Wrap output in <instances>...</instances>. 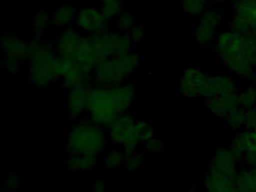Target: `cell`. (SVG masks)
Segmentation results:
<instances>
[{
  "label": "cell",
  "mask_w": 256,
  "mask_h": 192,
  "mask_svg": "<svg viewBox=\"0 0 256 192\" xmlns=\"http://www.w3.org/2000/svg\"><path fill=\"white\" fill-rule=\"evenodd\" d=\"M214 46L220 61L232 75L246 80L256 79V36L228 28L217 36Z\"/></svg>",
  "instance_id": "obj_1"
},
{
  "label": "cell",
  "mask_w": 256,
  "mask_h": 192,
  "mask_svg": "<svg viewBox=\"0 0 256 192\" xmlns=\"http://www.w3.org/2000/svg\"><path fill=\"white\" fill-rule=\"evenodd\" d=\"M134 98L132 84L106 86L94 84L88 92L86 112L89 120L104 128H109L115 120L128 112Z\"/></svg>",
  "instance_id": "obj_2"
},
{
  "label": "cell",
  "mask_w": 256,
  "mask_h": 192,
  "mask_svg": "<svg viewBox=\"0 0 256 192\" xmlns=\"http://www.w3.org/2000/svg\"><path fill=\"white\" fill-rule=\"evenodd\" d=\"M28 79L37 88H44L58 80L60 76V57L54 46V42L34 38L28 42Z\"/></svg>",
  "instance_id": "obj_3"
},
{
  "label": "cell",
  "mask_w": 256,
  "mask_h": 192,
  "mask_svg": "<svg viewBox=\"0 0 256 192\" xmlns=\"http://www.w3.org/2000/svg\"><path fill=\"white\" fill-rule=\"evenodd\" d=\"M106 142L107 135L104 128L90 120H79L68 133L66 152L68 154L98 156L104 150Z\"/></svg>",
  "instance_id": "obj_4"
},
{
  "label": "cell",
  "mask_w": 256,
  "mask_h": 192,
  "mask_svg": "<svg viewBox=\"0 0 256 192\" xmlns=\"http://www.w3.org/2000/svg\"><path fill=\"white\" fill-rule=\"evenodd\" d=\"M139 62L138 54L131 52L102 60L94 68V82L106 86L120 85L137 68Z\"/></svg>",
  "instance_id": "obj_5"
},
{
  "label": "cell",
  "mask_w": 256,
  "mask_h": 192,
  "mask_svg": "<svg viewBox=\"0 0 256 192\" xmlns=\"http://www.w3.org/2000/svg\"><path fill=\"white\" fill-rule=\"evenodd\" d=\"M89 36L100 62L130 52L132 40L128 33L108 30Z\"/></svg>",
  "instance_id": "obj_6"
},
{
  "label": "cell",
  "mask_w": 256,
  "mask_h": 192,
  "mask_svg": "<svg viewBox=\"0 0 256 192\" xmlns=\"http://www.w3.org/2000/svg\"><path fill=\"white\" fill-rule=\"evenodd\" d=\"M223 19L224 14L220 8L206 9L198 20L194 33L196 42L200 46H206L215 42Z\"/></svg>",
  "instance_id": "obj_7"
},
{
  "label": "cell",
  "mask_w": 256,
  "mask_h": 192,
  "mask_svg": "<svg viewBox=\"0 0 256 192\" xmlns=\"http://www.w3.org/2000/svg\"><path fill=\"white\" fill-rule=\"evenodd\" d=\"M230 28L242 34L251 33L256 24V0H233Z\"/></svg>",
  "instance_id": "obj_8"
},
{
  "label": "cell",
  "mask_w": 256,
  "mask_h": 192,
  "mask_svg": "<svg viewBox=\"0 0 256 192\" xmlns=\"http://www.w3.org/2000/svg\"><path fill=\"white\" fill-rule=\"evenodd\" d=\"M109 22L110 20L104 16L101 10L92 6H86L78 12L74 24L79 31L91 36L108 30Z\"/></svg>",
  "instance_id": "obj_9"
},
{
  "label": "cell",
  "mask_w": 256,
  "mask_h": 192,
  "mask_svg": "<svg viewBox=\"0 0 256 192\" xmlns=\"http://www.w3.org/2000/svg\"><path fill=\"white\" fill-rule=\"evenodd\" d=\"M60 66L62 85L66 90L70 91L80 86L94 85V79L86 76L82 66L76 60L60 58Z\"/></svg>",
  "instance_id": "obj_10"
},
{
  "label": "cell",
  "mask_w": 256,
  "mask_h": 192,
  "mask_svg": "<svg viewBox=\"0 0 256 192\" xmlns=\"http://www.w3.org/2000/svg\"><path fill=\"white\" fill-rule=\"evenodd\" d=\"M4 54V61L23 64L29 56V44L14 32L10 31L4 34L0 40Z\"/></svg>",
  "instance_id": "obj_11"
},
{
  "label": "cell",
  "mask_w": 256,
  "mask_h": 192,
  "mask_svg": "<svg viewBox=\"0 0 256 192\" xmlns=\"http://www.w3.org/2000/svg\"><path fill=\"white\" fill-rule=\"evenodd\" d=\"M208 75L200 69L187 68L184 70L178 82L179 92L187 98L194 99L202 96V90Z\"/></svg>",
  "instance_id": "obj_12"
},
{
  "label": "cell",
  "mask_w": 256,
  "mask_h": 192,
  "mask_svg": "<svg viewBox=\"0 0 256 192\" xmlns=\"http://www.w3.org/2000/svg\"><path fill=\"white\" fill-rule=\"evenodd\" d=\"M230 93H238L236 80L229 75L212 74L208 75L202 90V96L208 99Z\"/></svg>",
  "instance_id": "obj_13"
},
{
  "label": "cell",
  "mask_w": 256,
  "mask_h": 192,
  "mask_svg": "<svg viewBox=\"0 0 256 192\" xmlns=\"http://www.w3.org/2000/svg\"><path fill=\"white\" fill-rule=\"evenodd\" d=\"M82 34L76 27L64 28L54 42L55 51L60 58L74 60Z\"/></svg>",
  "instance_id": "obj_14"
},
{
  "label": "cell",
  "mask_w": 256,
  "mask_h": 192,
  "mask_svg": "<svg viewBox=\"0 0 256 192\" xmlns=\"http://www.w3.org/2000/svg\"><path fill=\"white\" fill-rule=\"evenodd\" d=\"M239 164L232 154L228 148L218 147L212 154L210 163L209 169L220 172L235 180Z\"/></svg>",
  "instance_id": "obj_15"
},
{
  "label": "cell",
  "mask_w": 256,
  "mask_h": 192,
  "mask_svg": "<svg viewBox=\"0 0 256 192\" xmlns=\"http://www.w3.org/2000/svg\"><path fill=\"white\" fill-rule=\"evenodd\" d=\"M74 60L82 66L86 76L94 79L92 72H94V68L100 62V58L92 46L88 34L82 36L76 52Z\"/></svg>",
  "instance_id": "obj_16"
},
{
  "label": "cell",
  "mask_w": 256,
  "mask_h": 192,
  "mask_svg": "<svg viewBox=\"0 0 256 192\" xmlns=\"http://www.w3.org/2000/svg\"><path fill=\"white\" fill-rule=\"evenodd\" d=\"M205 105L212 115L224 120L232 111L240 106L238 93H230L205 99Z\"/></svg>",
  "instance_id": "obj_17"
},
{
  "label": "cell",
  "mask_w": 256,
  "mask_h": 192,
  "mask_svg": "<svg viewBox=\"0 0 256 192\" xmlns=\"http://www.w3.org/2000/svg\"><path fill=\"white\" fill-rule=\"evenodd\" d=\"M91 86H80L72 88L68 94V114L70 120L77 121L86 111L88 92Z\"/></svg>",
  "instance_id": "obj_18"
},
{
  "label": "cell",
  "mask_w": 256,
  "mask_h": 192,
  "mask_svg": "<svg viewBox=\"0 0 256 192\" xmlns=\"http://www.w3.org/2000/svg\"><path fill=\"white\" fill-rule=\"evenodd\" d=\"M206 192H236L234 180L212 170H208L204 178Z\"/></svg>",
  "instance_id": "obj_19"
},
{
  "label": "cell",
  "mask_w": 256,
  "mask_h": 192,
  "mask_svg": "<svg viewBox=\"0 0 256 192\" xmlns=\"http://www.w3.org/2000/svg\"><path fill=\"white\" fill-rule=\"evenodd\" d=\"M136 123V120L132 114L130 112H126L120 116L108 128V136L110 140L114 144L122 145L127 132Z\"/></svg>",
  "instance_id": "obj_20"
},
{
  "label": "cell",
  "mask_w": 256,
  "mask_h": 192,
  "mask_svg": "<svg viewBox=\"0 0 256 192\" xmlns=\"http://www.w3.org/2000/svg\"><path fill=\"white\" fill-rule=\"evenodd\" d=\"M251 141V130L244 128L238 130L232 138L228 148L240 164H242L244 156Z\"/></svg>",
  "instance_id": "obj_21"
},
{
  "label": "cell",
  "mask_w": 256,
  "mask_h": 192,
  "mask_svg": "<svg viewBox=\"0 0 256 192\" xmlns=\"http://www.w3.org/2000/svg\"><path fill=\"white\" fill-rule=\"evenodd\" d=\"M78 10L76 8L70 4H62L60 6L52 16V25L60 28H67L71 26L72 24L76 20Z\"/></svg>",
  "instance_id": "obj_22"
},
{
  "label": "cell",
  "mask_w": 256,
  "mask_h": 192,
  "mask_svg": "<svg viewBox=\"0 0 256 192\" xmlns=\"http://www.w3.org/2000/svg\"><path fill=\"white\" fill-rule=\"evenodd\" d=\"M97 156L70 154L66 158V165L72 171H89L96 164Z\"/></svg>",
  "instance_id": "obj_23"
},
{
  "label": "cell",
  "mask_w": 256,
  "mask_h": 192,
  "mask_svg": "<svg viewBox=\"0 0 256 192\" xmlns=\"http://www.w3.org/2000/svg\"><path fill=\"white\" fill-rule=\"evenodd\" d=\"M234 182L236 192H254L250 168L244 165L238 170Z\"/></svg>",
  "instance_id": "obj_24"
},
{
  "label": "cell",
  "mask_w": 256,
  "mask_h": 192,
  "mask_svg": "<svg viewBox=\"0 0 256 192\" xmlns=\"http://www.w3.org/2000/svg\"><path fill=\"white\" fill-rule=\"evenodd\" d=\"M50 21H52V18H50L48 14L44 10H41L36 14L32 22L35 38L43 39L44 32L48 28Z\"/></svg>",
  "instance_id": "obj_25"
},
{
  "label": "cell",
  "mask_w": 256,
  "mask_h": 192,
  "mask_svg": "<svg viewBox=\"0 0 256 192\" xmlns=\"http://www.w3.org/2000/svg\"><path fill=\"white\" fill-rule=\"evenodd\" d=\"M238 100L240 106L246 110L254 108L256 106V88L254 85L248 86L238 92Z\"/></svg>",
  "instance_id": "obj_26"
},
{
  "label": "cell",
  "mask_w": 256,
  "mask_h": 192,
  "mask_svg": "<svg viewBox=\"0 0 256 192\" xmlns=\"http://www.w3.org/2000/svg\"><path fill=\"white\" fill-rule=\"evenodd\" d=\"M182 10L191 16H200L206 9L208 0H180Z\"/></svg>",
  "instance_id": "obj_27"
},
{
  "label": "cell",
  "mask_w": 256,
  "mask_h": 192,
  "mask_svg": "<svg viewBox=\"0 0 256 192\" xmlns=\"http://www.w3.org/2000/svg\"><path fill=\"white\" fill-rule=\"evenodd\" d=\"M246 110L238 106L230 112L224 118L228 126L232 130H240L244 128Z\"/></svg>",
  "instance_id": "obj_28"
},
{
  "label": "cell",
  "mask_w": 256,
  "mask_h": 192,
  "mask_svg": "<svg viewBox=\"0 0 256 192\" xmlns=\"http://www.w3.org/2000/svg\"><path fill=\"white\" fill-rule=\"evenodd\" d=\"M136 16L133 14L125 12L118 16L116 21V31L128 33L130 30L136 25Z\"/></svg>",
  "instance_id": "obj_29"
},
{
  "label": "cell",
  "mask_w": 256,
  "mask_h": 192,
  "mask_svg": "<svg viewBox=\"0 0 256 192\" xmlns=\"http://www.w3.org/2000/svg\"><path fill=\"white\" fill-rule=\"evenodd\" d=\"M122 1L112 2L102 4L100 10L108 20L114 19L120 15L122 10Z\"/></svg>",
  "instance_id": "obj_30"
},
{
  "label": "cell",
  "mask_w": 256,
  "mask_h": 192,
  "mask_svg": "<svg viewBox=\"0 0 256 192\" xmlns=\"http://www.w3.org/2000/svg\"><path fill=\"white\" fill-rule=\"evenodd\" d=\"M136 128L140 142H146L154 138V127L148 122L136 121Z\"/></svg>",
  "instance_id": "obj_31"
},
{
  "label": "cell",
  "mask_w": 256,
  "mask_h": 192,
  "mask_svg": "<svg viewBox=\"0 0 256 192\" xmlns=\"http://www.w3.org/2000/svg\"><path fill=\"white\" fill-rule=\"evenodd\" d=\"M125 158L124 152L118 150H112L106 157V168L107 169H113L120 164Z\"/></svg>",
  "instance_id": "obj_32"
},
{
  "label": "cell",
  "mask_w": 256,
  "mask_h": 192,
  "mask_svg": "<svg viewBox=\"0 0 256 192\" xmlns=\"http://www.w3.org/2000/svg\"><path fill=\"white\" fill-rule=\"evenodd\" d=\"M144 156L142 153L134 152L125 157V168L130 172H134L140 168Z\"/></svg>",
  "instance_id": "obj_33"
},
{
  "label": "cell",
  "mask_w": 256,
  "mask_h": 192,
  "mask_svg": "<svg viewBox=\"0 0 256 192\" xmlns=\"http://www.w3.org/2000/svg\"><path fill=\"white\" fill-rule=\"evenodd\" d=\"M256 126V106L252 109L246 110L245 114V122L244 128L248 130H252Z\"/></svg>",
  "instance_id": "obj_34"
},
{
  "label": "cell",
  "mask_w": 256,
  "mask_h": 192,
  "mask_svg": "<svg viewBox=\"0 0 256 192\" xmlns=\"http://www.w3.org/2000/svg\"><path fill=\"white\" fill-rule=\"evenodd\" d=\"M128 34L132 42L134 44L140 43L144 37V30L142 26L136 25L130 30Z\"/></svg>",
  "instance_id": "obj_35"
},
{
  "label": "cell",
  "mask_w": 256,
  "mask_h": 192,
  "mask_svg": "<svg viewBox=\"0 0 256 192\" xmlns=\"http://www.w3.org/2000/svg\"><path fill=\"white\" fill-rule=\"evenodd\" d=\"M145 147L148 151L151 152H161L164 148V144L161 140L154 138L145 142Z\"/></svg>",
  "instance_id": "obj_36"
},
{
  "label": "cell",
  "mask_w": 256,
  "mask_h": 192,
  "mask_svg": "<svg viewBox=\"0 0 256 192\" xmlns=\"http://www.w3.org/2000/svg\"><path fill=\"white\" fill-rule=\"evenodd\" d=\"M20 184V180L18 176L16 174H12L6 181L5 186L4 188H6V192H8V190H14L17 189L19 187Z\"/></svg>",
  "instance_id": "obj_37"
},
{
  "label": "cell",
  "mask_w": 256,
  "mask_h": 192,
  "mask_svg": "<svg viewBox=\"0 0 256 192\" xmlns=\"http://www.w3.org/2000/svg\"><path fill=\"white\" fill-rule=\"evenodd\" d=\"M94 192H106V186L101 181H96L94 186Z\"/></svg>",
  "instance_id": "obj_38"
},
{
  "label": "cell",
  "mask_w": 256,
  "mask_h": 192,
  "mask_svg": "<svg viewBox=\"0 0 256 192\" xmlns=\"http://www.w3.org/2000/svg\"><path fill=\"white\" fill-rule=\"evenodd\" d=\"M233 1V0H208V3H224L227 2Z\"/></svg>",
  "instance_id": "obj_39"
},
{
  "label": "cell",
  "mask_w": 256,
  "mask_h": 192,
  "mask_svg": "<svg viewBox=\"0 0 256 192\" xmlns=\"http://www.w3.org/2000/svg\"><path fill=\"white\" fill-rule=\"evenodd\" d=\"M116 1H122V0H100L102 4H104V3L108 2H116Z\"/></svg>",
  "instance_id": "obj_40"
},
{
  "label": "cell",
  "mask_w": 256,
  "mask_h": 192,
  "mask_svg": "<svg viewBox=\"0 0 256 192\" xmlns=\"http://www.w3.org/2000/svg\"><path fill=\"white\" fill-rule=\"evenodd\" d=\"M188 192H196V190L194 188L191 189V190H188Z\"/></svg>",
  "instance_id": "obj_41"
},
{
  "label": "cell",
  "mask_w": 256,
  "mask_h": 192,
  "mask_svg": "<svg viewBox=\"0 0 256 192\" xmlns=\"http://www.w3.org/2000/svg\"><path fill=\"white\" fill-rule=\"evenodd\" d=\"M254 86H256V84H254Z\"/></svg>",
  "instance_id": "obj_42"
}]
</instances>
